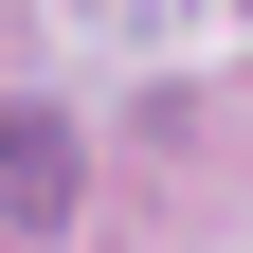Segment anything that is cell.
Returning <instances> with one entry per match:
<instances>
[{
    "label": "cell",
    "mask_w": 253,
    "mask_h": 253,
    "mask_svg": "<svg viewBox=\"0 0 253 253\" xmlns=\"http://www.w3.org/2000/svg\"><path fill=\"white\" fill-rule=\"evenodd\" d=\"M73 126H54V109H0V217H73Z\"/></svg>",
    "instance_id": "1"
}]
</instances>
